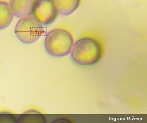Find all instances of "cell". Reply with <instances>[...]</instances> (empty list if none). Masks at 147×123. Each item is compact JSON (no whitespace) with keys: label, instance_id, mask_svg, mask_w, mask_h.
Listing matches in <instances>:
<instances>
[{"label":"cell","instance_id":"1","mask_svg":"<svg viewBox=\"0 0 147 123\" xmlns=\"http://www.w3.org/2000/svg\"><path fill=\"white\" fill-rule=\"evenodd\" d=\"M71 56L73 61L80 65H91L101 59L103 48L98 39L91 36H84L74 43Z\"/></svg>","mask_w":147,"mask_h":123},{"label":"cell","instance_id":"5","mask_svg":"<svg viewBox=\"0 0 147 123\" xmlns=\"http://www.w3.org/2000/svg\"><path fill=\"white\" fill-rule=\"evenodd\" d=\"M34 0H9V5L14 16L21 18L31 15L32 5Z\"/></svg>","mask_w":147,"mask_h":123},{"label":"cell","instance_id":"6","mask_svg":"<svg viewBox=\"0 0 147 123\" xmlns=\"http://www.w3.org/2000/svg\"><path fill=\"white\" fill-rule=\"evenodd\" d=\"M81 0H53L59 14L70 15L78 9Z\"/></svg>","mask_w":147,"mask_h":123},{"label":"cell","instance_id":"9","mask_svg":"<svg viewBox=\"0 0 147 123\" xmlns=\"http://www.w3.org/2000/svg\"><path fill=\"white\" fill-rule=\"evenodd\" d=\"M17 117L10 112H0V123H17Z\"/></svg>","mask_w":147,"mask_h":123},{"label":"cell","instance_id":"8","mask_svg":"<svg viewBox=\"0 0 147 123\" xmlns=\"http://www.w3.org/2000/svg\"><path fill=\"white\" fill-rule=\"evenodd\" d=\"M13 16L9 3L0 1V30L5 29L9 26Z\"/></svg>","mask_w":147,"mask_h":123},{"label":"cell","instance_id":"2","mask_svg":"<svg viewBox=\"0 0 147 123\" xmlns=\"http://www.w3.org/2000/svg\"><path fill=\"white\" fill-rule=\"evenodd\" d=\"M74 43V37L68 30L56 28L46 34L44 45L49 55L60 57L66 56L71 52Z\"/></svg>","mask_w":147,"mask_h":123},{"label":"cell","instance_id":"3","mask_svg":"<svg viewBox=\"0 0 147 123\" xmlns=\"http://www.w3.org/2000/svg\"><path fill=\"white\" fill-rule=\"evenodd\" d=\"M43 26L32 15L20 18L14 29L16 36L22 43L31 44L36 42L42 36Z\"/></svg>","mask_w":147,"mask_h":123},{"label":"cell","instance_id":"7","mask_svg":"<svg viewBox=\"0 0 147 123\" xmlns=\"http://www.w3.org/2000/svg\"><path fill=\"white\" fill-rule=\"evenodd\" d=\"M46 119L44 116L36 110L26 111L17 116V123H45Z\"/></svg>","mask_w":147,"mask_h":123},{"label":"cell","instance_id":"4","mask_svg":"<svg viewBox=\"0 0 147 123\" xmlns=\"http://www.w3.org/2000/svg\"><path fill=\"white\" fill-rule=\"evenodd\" d=\"M58 13L53 0H34L31 15L43 26L50 25L56 19Z\"/></svg>","mask_w":147,"mask_h":123}]
</instances>
